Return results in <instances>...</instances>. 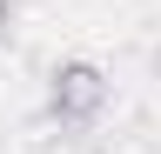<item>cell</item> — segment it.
Returning a JSON list of instances; mask_svg holds the SVG:
<instances>
[{
    "instance_id": "cell-1",
    "label": "cell",
    "mask_w": 161,
    "mask_h": 154,
    "mask_svg": "<svg viewBox=\"0 0 161 154\" xmlns=\"http://www.w3.org/2000/svg\"><path fill=\"white\" fill-rule=\"evenodd\" d=\"M101 74L94 67H67V74H54V114L60 121H87V114L101 107Z\"/></svg>"
}]
</instances>
